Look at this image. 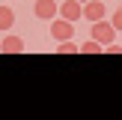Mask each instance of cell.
<instances>
[{
    "label": "cell",
    "mask_w": 122,
    "mask_h": 120,
    "mask_svg": "<svg viewBox=\"0 0 122 120\" xmlns=\"http://www.w3.org/2000/svg\"><path fill=\"white\" fill-rule=\"evenodd\" d=\"M92 39L98 42L101 48L110 45V42L116 39V30H113V24H110V21H104V18H101V21H92Z\"/></svg>",
    "instance_id": "obj_1"
},
{
    "label": "cell",
    "mask_w": 122,
    "mask_h": 120,
    "mask_svg": "<svg viewBox=\"0 0 122 120\" xmlns=\"http://www.w3.org/2000/svg\"><path fill=\"white\" fill-rule=\"evenodd\" d=\"M51 36L57 42H66L75 36V30H71V21H63V18H51Z\"/></svg>",
    "instance_id": "obj_3"
},
{
    "label": "cell",
    "mask_w": 122,
    "mask_h": 120,
    "mask_svg": "<svg viewBox=\"0 0 122 120\" xmlns=\"http://www.w3.org/2000/svg\"><path fill=\"white\" fill-rule=\"evenodd\" d=\"M24 48H27V45H24L21 36H3V42H0V51H3V54H21Z\"/></svg>",
    "instance_id": "obj_6"
},
{
    "label": "cell",
    "mask_w": 122,
    "mask_h": 120,
    "mask_svg": "<svg viewBox=\"0 0 122 120\" xmlns=\"http://www.w3.org/2000/svg\"><path fill=\"white\" fill-rule=\"evenodd\" d=\"M107 54H122V45H116V42H110V45H104Z\"/></svg>",
    "instance_id": "obj_11"
},
{
    "label": "cell",
    "mask_w": 122,
    "mask_h": 120,
    "mask_svg": "<svg viewBox=\"0 0 122 120\" xmlns=\"http://www.w3.org/2000/svg\"><path fill=\"white\" fill-rule=\"evenodd\" d=\"M81 12H83V6L77 3V0H66V3H60V6H57V18H63V21H71V24L81 18Z\"/></svg>",
    "instance_id": "obj_2"
},
{
    "label": "cell",
    "mask_w": 122,
    "mask_h": 120,
    "mask_svg": "<svg viewBox=\"0 0 122 120\" xmlns=\"http://www.w3.org/2000/svg\"><path fill=\"white\" fill-rule=\"evenodd\" d=\"M81 18H86V21H101V18H104V3H101V0H89V3H83Z\"/></svg>",
    "instance_id": "obj_4"
},
{
    "label": "cell",
    "mask_w": 122,
    "mask_h": 120,
    "mask_svg": "<svg viewBox=\"0 0 122 120\" xmlns=\"http://www.w3.org/2000/svg\"><path fill=\"white\" fill-rule=\"evenodd\" d=\"M57 51H60V54H77V45H75L71 39H66V42H60V45H57Z\"/></svg>",
    "instance_id": "obj_9"
},
{
    "label": "cell",
    "mask_w": 122,
    "mask_h": 120,
    "mask_svg": "<svg viewBox=\"0 0 122 120\" xmlns=\"http://www.w3.org/2000/svg\"><path fill=\"white\" fill-rule=\"evenodd\" d=\"M110 24H113V30H122V6L116 12H113V18H110Z\"/></svg>",
    "instance_id": "obj_10"
},
{
    "label": "cell",
    "mask_w": 122,
    "mask_h": 120,
    "mask_svg": "<svg viewBox=\"0 0 122 120\" xmlns=\"http://www.w3.org/2000/svg\"><path fill=\"white\" fill-rule=\"evenodd\" d=\"M77 51H83V54H98L101 45H98L95 39H86V42H81V45H77Z\"/></svg>",
    "instance_id": "obj_8"
},
{
    "label": "cell",
    "mask_w": 122,
    "mask_h": 120,
    "mask_svg": "<svg viewBox=\"0 0 122 120\" xmlns=\"http://www.w3.org/2000/svg\"><path fill=\"white\" fill-rule=\"evenodd\" d=\"M33 12L39 18H45V21H51V18H57V0H36Z\"/></svg>",
    "instance_id": "obj_5"
},
{
    "label": "cell",
    "mask_w": 122,
    "mask_h": 120,
    "mask_svg": "<svg viewBox=\"0 0 122 120\" xmlns=\"http://www.w3.org/2000/svg\"><path fill=\"white\" fill-rule=\"evenodd\" d=\"M12 24H15V12L9 6H0V30H9Z\"/></svg>",
    "instance_id": "obj_7"
}]
</instances>
